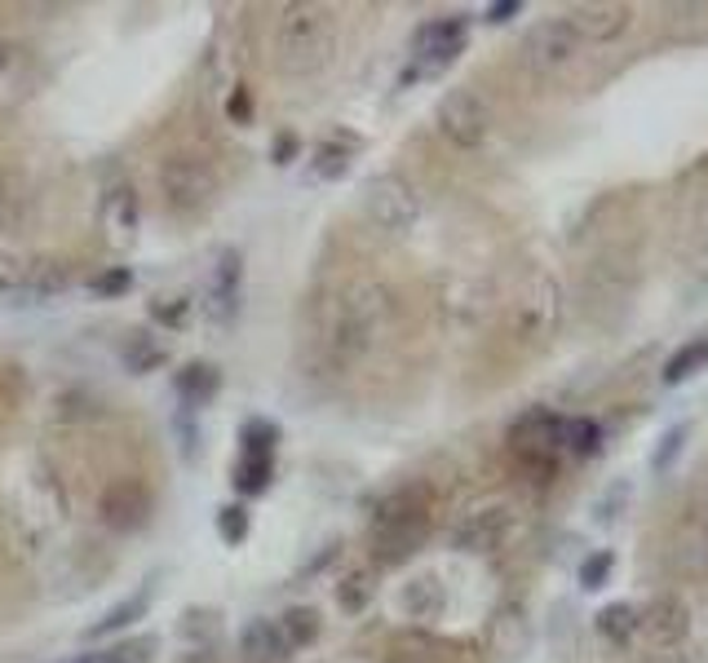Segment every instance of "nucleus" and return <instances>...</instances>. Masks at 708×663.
Segmentation results:
<instances>
[{
	"mask_svg": "<svg viewBox=\"0 0 708 663\" xmlns=\"http://www.w3.org/2000/svg\"><path fill=\"white\" fill-rule=\"evenodd\" d=\"M102 226L111 230L115 243H128L138 235V190L134 186H115L102 199Z\"/></svg>",
	"mask_w": 708,
	"mask_h": 663,
	"instance_id": "21",
	"label": "nucleus"
},
{
	"mask_svg": "<svg viewBox=\"0 0 708 663\" xmlns=\"http://www.w3.org/2000/svg\"><path fill=\"white\" fill-rule=\"evenodd\" d=\"M611 571H616V553H611V549L589 553V558L581 562V588H585V592H598V588L611 579Z\"/></svg>",
	"mask_w": 708,
	"mask_h": 663,
	"instance_id": "37",
	"label": "nucleus"
},
{
	"mask_svg": "<svg viewBox=\"0 0 708 663\" xmlns=\"http://www.w3.org/2000/svg\"><path fill=\"white\" fill-rule=\"evenodd\" d=\"M218 190H222V177H218L213 160H204L196 151H173L160 164V199L177 222L204 217L218 204Z\"/></svg>",
	"mask_w": 708,
	"mask_h": 663,
	"instance_id": "3",
	"label": "nucleus"
},
{
	"mask_svg": "<svg viewBox=\"0 0 708 663\" xmlns=\"http://www.w3.org/2000/svg\"><path fill=\"white\" fill-rule=\"evenodd\" d=\"M239 292H244V257H239V248H222L213 275H209V292L200 297L204 318L213 327H226L239 314Z\"/></svg>",
	"mask_w": 708,
	"mask_h": 663,
	"instance_id": "14",
	"label": "nucleus"
},
{
	"mask_svg": "<svg viewBox=\"0 0 708 663\" xmlns=\"http://www.w3.org/2000/svg\"><path fill=\"white\" fill-rule=\"evenodd\" d=\"M603 447V429L589 416H562V451L571 455H594Z\"/></svg>",
	"mask_w": 708,
	"mask_h": 663,
	"instance_id": "33",
	"label": "nucleus"
},
{
	"mask_svg": "<svg viewBox=\"0 0 708 663\" xmlns=\"http://www.w3.org/2000/svg\"><path fill=\"white\" fill-rule=\"evenodd\" d=\"M487 641H492V654L500 663H513V659H523L527 641H532V620L523 611V602H505L496 606L492 624H487Z\"/></svg>",
	"mask_w": 708,
	"mask_h": 663,
	"instance_id": "15",
	"label": "nucleus"
},
{
	"mask_svg": "<svg viewBox=\"0 0 708 663\" xmlns=\"http://www.w3.org/2000/svg\"><path fill=\"white\" fill-rule=\"evenodd\" d=\"M509 451L519 460V470L549 483L558 474V455H562V416L536 408L509 425Z\"/></svg>",
	"mask_w": 708,
	"mask_h": 663,
	"instance_id": "4",
	"label": "nucleus"
},
{
	"mask_svg": "<svg viewBox=\"0 0 708 663\" xmlns=\"http://www.w3.org/2000/svg\"><path fill=\"white\" fill-rule=\"evenodd\" d=\"M177 633H182L190 646H204V650H213V646H218V637H222V611H213V606H190V611H182Z\"/></svg>",
	"mask_w": 708,
	"mask_h": 663,
	"instance_id": "29",
	"label": "nucleus"
},
{
	"mask_svg": "<svg viewBox=\"0 0 708 663\" xmlns=\"http://www.w3.org/2000/svg\"><path fill=\"white\" fill-rule=\"evenodd\" d=\"M27 182L18 173H0V230H14L23 217H27Z\"/></svg>",
	"mask_w": 708,
	"mask_h": 663,
	"instance_id": "31",
	"label": "nucleus"
},
{
	"mask_svg": "<svg viewBox=\"0 0 708 663\" xmlns=\"http://www.w3.org/2000/svg\"><path fill=\"white\" fill-rule=\"evenodd\" d=\"M513 14H523V0H500V5H487V23H509Z\"/></svg>",
	"mask_w": 708,
	"mask_h": 663,
	"instance_id": "44",
	"label": "nucleus"
},
{
	"mask_svg": "<svg viewBox=\"0 0 708 663\" xmlns=\"http://www.w3.org/2000/svg\"><path fill=\"white\" fill-rule=\"evenodd\" d=\"M363 213L385 235H408L421 222V195L403 173H376L363 182Z\"/></svg>",
	"mask_w": 708,
	"mask_h": 663,
	"instance_id": "5",
	"label": "nucleus"
},
{
	"mask_svg": "<svg viewBox=\"0 0 708 663\" xmlns=\"http://www.w3.org/2000/svg\"><path fill=\"white\" fill-rule=\"evenodd\" d=\"M465 45H470V18L465 14H447V18L421 23L417 36H412V58L421 66H412V72L403 76V85L417 80V76L438 72V66H447V62H457L465 53Z\"/></svg>",
	"mask_w": 708,
	"mask_h": 663,
	"instance_id": "8",
	"label": "nucleus"
},
{
	"mask_svg": "<svg viewBox=\"0 0 708 663\" xmlns=\"http://www.w3.org/2000/svg\"><path fill=\"white\" fill-rule=\"evenodd\" d=\"M575 53H581V36H575L562 18H545V23H536V27L523 36V45H519L523 66H527V72H536V76H554V72H562L567 62H575Z\"/></svg>",
	"mask_w": 708,
	"mask_h": 663,
	"instance_id": "10",
	"label": "nucleus"
},
{
	"mask_svg": "<svg viewBox=\"0 0 708 663\" xmlns=\"http://www.w3.org/2000/svg\"><path fill=\"white\" fill-rule=\"evenodd\" d=\"M513 530V509L505 500H479L470 504L457 526H452V545L461 553H496Z\"/></svg>",
	"mask_w": 708,
	"mask_h": 663,
	"instance_id": "9",
	"label": "nucleus"
},
{
	"mask_svg": "<svg viewBox=\"0 0 708 663\" xmlns=\"http://www.w3.org/2000/svg\"><path fill=\"white\" fill-rule=\"evenodd\" d=\"M686 504H691V517L708 526V464H699V470H695L691 491H686Z\"/></svg>",
	"mask_w": 708,
	"mask_h": 663,
	"instance_id": "39",
	"label": "nucleus"
},
{
	"mask_svg": "<svg viewBox=\"0 0 708 663\" xmlns=\"http://www.w3.org/2000/svg\"><path fill=\"white\" fill-rule=\"evenodd\" d=\"M293 151H297V142H293V138H280V142H275V164H288Z\"/></svg>",
	"mask_w": 708,
	"mask_h": 663,
	"instance_id": "45",
	"label": "nucleus"
},
{
	"mask_svg": "<svg viewBox=\"0 0 708 663\" xmlns=\"http://www.w3.org/2000/svg\"><path fill=\"white\" fill-rule=\"evenodd\" d=\"M151 602H156V579L138 584V588L128 592L124 602H115L98 624H89V628H85V641H102V637H115V633H124V628H134V624L151 611Z\"/></svg>",
	"mask_w": 708,
	"mask_h": 663,
	"instance_id": "17",
	"label": "nucleus"
},
{
	"mask_svg": "<svg viewBox=\"0 0 708 663\" xmlns=\"http://www.w3.org/2000/svg\"><path fill=\"white\" fill-rule=\"evenodd\" d=\"M434 526V496L425 483H403L390 496H381L368 522V545L376 566H403L421 545L430 540Z\"/></svg>",
	"mask_w": 708,
	"mask_h": 663,
	"instance_id": "1",
	"label": "nucleus"
},
{
	"mask_svg": "<svg viewBox=\"0 0 708 663\" xmlns=\"http://www.w3.org/2000/svg\"><path fill=\"white\" fill-rule=\"evenodd\" d=\"M594 628H598V637H603L607 646L624 650V646L637 637V606H629V602H611V606H603V611L594 615Z\"/></svg>",
	"mask_w": 708,
	"mask_h": 663,
	"instance_id": "26",
	"label": "nucleus"
},
{
	"mask_svg": "<svg viewBox=\"0 0 708 663\" xmlns=\"http://www.w3.org/2000/svg\"><path fill=\"white\" fill-rule=\"evenodd\" d=\"M637 633L647 637L656 650H673L691 637V606L678 592H656L647 606L637 611Z\"/></svg>",
	"mask_w": 708,
	"mask_h": 663,
	"instance_id": "12",
	"label": "nucleus"
},
{
	"mask_svg": "<svg viewBox=\"0 0 708 663\" xmlns=\"http://www.w3.org/2000/svg\"><path fill=\"white\" fill-rule=\"evenodd\" d=\"M647 663H686V659H682V654H651Z\"/></svg>",
	"mask_w": 708,
	"mask_h": 663,
	"instance_id": "46",
	"label": "nucleus"
},
{
	"mask_svg": "<svg viewBox=\"0 0 708 663\" xmlns=\"http://www.w3.org/2000/svg\"><path fill=\"white\" fill-rule=\"evenodd\" d=\"M704 367H708V337H695V341H686V346L673 350V359L664 363L660 380H664V385H682V380H691V376L704 372Z\"/></svg>",
	"mask_w": 708,
	"mask_h": 663,
	"instance_id": "30",
	"label": "nucleus"
},
{
	"mask_svg": "<svg viewBox=\"0 0 708 663\" xmlns=\"http://www.w3.org/2000/svg\"><path fill=\"white\" fill-rule=\"evenodd\" d=\"M372 597H376V579L372 571H350L341 584H337V606L346 615H363L372 606Z\"/></svg>",
	"mask_w": 708,
	"mask_h": 663,
	"instance_id": "32",
	"label": "nucleus"
},
{
	"mask_svg": "<svg viewBox=\"0 0 708 663\" xmlns=\"http://www.w3.org/2000/svg\"><path fill=\"white\" fill-rule=\"evenodd\" d=\"M288 654L293 650H288L280 624H271V620L244 624V633H239V663H284Z\"/></svg>",
	"mask_w": 708,
	"mask_h": 663,
	"instance_id": "20",
	"label": "nucleus"
},
{
	"mask_svg": "<svg viewBox=\"0 0 708 663\" xmlns=\"http://www.w3.org/2000/svg\"><path fill=\"white\" fill-rule=\"evenodd\" d=\"M562 23L585 40L594 45H607V40H620L629 27H633V10L624 5V0H581V5H567Z\"/></svg>",
	"mask_w": 708,
	"mask_h": 663,
	"instance_id": "13",
	"label": "nucleus"
},
{
	"mask_svg": "<svg viewBox=\"0 0 708 663\" xmlns=\"http://www.w3.org/2000/svg\"><path fill=\"white\" fill-rule=\"evenodd\" d=\"M337 553H341V540H328L324 549H319V558H314L310 566H301V579H310V575H319V571H324V566H328V562H333Z\"/></svg>",
	"mask_w": 708,
	"mask_h": 663,
	"instance_id": "42",
	"label": "nucleus"
},
{
	"mask_svg": "<svg viewBox=\"0 0 708 663\" xmlns=\"http://www.w3.org/2000/svg\"><path fill=\"white\" fill-rule=\"evenodd\" d=\"M275 442H280V425L275 421H244L239 429V455H275Z\"/></svg>",
	"mask_w": 708,
	"mask_h": 663,
	"instance_id": "34",
	"label": "nucleus"
},
{
	"mask_svg": "<svg viewBox=\"0 0 708 663\" xmlns=\"http://www.w3.org/2000/svg\"><path fill=\"white\" fill-rule=\"evenodd\" d=\"M226 115H231L235 124H248V120H252V98H248V89H235V93H231Z\"/></svg>",
	"mask_w": 708,
	"mask_h": 663,
	"instance_id": "41",
	"label": "nucleus"
},
{
	"mask_svg": "<svg viewBox=\"0 0 708 663\" xmlns=\"http://www.w3.org/2000/svg\"><path fill=\"white\" fill-rule=\"evenodd\" d=\"M275 624H280V633H284L288 650H306V646H314V641H319V633H324V620H319V611H314V606H288V611H284V620H275Z\"/></svg>",
	"mask_w": 708,
	"mask_h": 663,
	"instance_id": "28",
	"label": "nucleus"
},
{
	"mask_svg": "<svg viewBox=\"0 0 708 663\" xmlns=\"http://www.w3.org/2000/svg\"><path fill=\"white\" fill-rule=\"evenodd\" d=\"M156 650H160L156 633H134V637H124V641H115L107 650H94V654H85L76 663H151Z\"/></svg>",
	"mask_w": 708,
	"mask_h": 663,
	"instance_id": "25",
	"label": "nucleus"
},
{
	"mask_svg": "<svg viewBox=\"0 0 708 663\" xmlns=\"http://www.w3.org/2000/svg\"><path fill=\"white\" fill-rule=\"evenodd\" d=\"M355 151H359V138H328V142H319L314 151H310V173L319 177V182H341L346 173H350V164H355Z\"/></svg>",
	"mask_w": 708,
	"mask_h": 663,
	"instance_id": "22",
	"label": "nucleus"
},
{
	"mask_svg": "<svg viewBox=\"0 0 708 663\" xmlns=\"http://www.w3.org/2000/svg\"><path fill=\"white\" fill-rule=\"evenodd\" d=\"M151 318H160V323H173V327H177V323L186 318V301H169V305H164V301H156V305H151Z\"/></svg>",
	"mask_w": 708,
	"mask_h": 663,
	"instance_id": "43",
	"label": "nucleus"
},
{
	"mask_svg": "<svg viewBox=\"0 0 708 663\" xmlns=\"http://www.w3.org/2000/svg\"><path fill=\"white\" fill-rule=\"evenodd\" d=\"M98 517L120 536H134L156 517V491L142 478H115L98 500Z\"/></svg>",
	"mask_w": 708,
	"mask_h": 663,
	"instance_id": "11",
	"label": "nucleus"
},
{
	"mask_svg": "<svg viewBox=\"0 0 708 663\" xmlns=\"http://www.w3.org/2000/svg\"><path fill=\"white\" fill-rule=\"evenodd\" d=\"M128 288H134V271H128V265H115V271H102L94 279V292L98 297H124Z\"/></svg>",
	"mask_w": 708,
	"mask_h": 663,
	"instance_id": "38",
	"label": "nucleus"
},
{
	"mask_svg": "<svg viewBox=\"0 0 708 663\" xmlns=\"http://www.w3.org/2000/svg\"><path fill=\"white\" fill-rule=\"evenodd\" d=\"M0 301L5 305H18V301H32V288H27V265L0 252Z\"/></svg>",
	"mask_w": 708,
	"mask_h": 663,
	"instance_id": "35",
	"label": "nucleus"
},
{
	"mask_svg": "<svg viewBox=\"0 0 708 663\" xmlns=\"http://www.w3.org/2000/svg\"><path fill=\"white\" fill-rule=\"evenodd\" d=\"M248 530H252V517H248L244 504H222L218 509V536H222V545L239 549L248 540Z\"/></svg>",
	"mask_w": 708,
	"mask_h": 663,
	"instance_id": "36",
	"label": "nucleus"
},
{
	"mask_svg": "<svg viewBox=\"0 0 708 663\" xmlns=\"http://www.w3.org/2000/svg\"><path fill=\"white\" fill-rule=\"evenodd\" d=\"M434 124H438V133L452 147H461V151H479L487 138H492V111H487V102L474 93V89H447L443 98H438V107H434Z\"/></svg>",
	"mask_w": 708,
	"mask_h": 663,
	"instance_id": "6",
	"label": "nucleus"
},
{
	"mask_svg": "<svg viewBox=\"0 0 708 663\" xmlns=\"http://www.w3.org/2000/svg\"><path fill=\"white\" fill-rule=\"evenodd\" d=\"M173 393H177L182 412L196 416L200 408H209L213 398L222 393V372H218L213 363H186V367L173 376Z\"/></svg>",
	"mask_w": 708,
	"mask_h": 663,
	"instance_id": "18",
	"label": "nucleus"
},
{
	"mask_svg": "<svg viewBox=\"0 0 708 663\" xmlns=\"http://www.w3.org/2000/svg\"><path fill=\"white\" fill-rule=\"evenodd\" d=\"M337 53V23L319 5H288L275 27V66L293 80L319 76Z\"/></svg>",
	"mask_w": 708,
	"mask_h": 663,
	"instance_id": "2",
	"label": "nucleus"
},
{
	"mask_svg": "<svg viewBox=\"0 0 708 663\" xmlns=\"http://www.w3.org/2000/svg\"><path fill=\"white\" fill-rule=\"evenodd\" d=\"M231 483L239 496H262L271 491L275 483V455H239L235 470H231Z\"/></svg>",
	"mask_w": 708,
	"mask_h": 663,
	"instance_id": "27",
	"label": "nucleus"
},
{
	"mask_svg": "<svg viewBox=\"0 0 708 663\" xmlns=\"http://www.w3.org/2000/svg\"><path fill=\"white\" fill-rule=\"evenodd\" d=\"M686 434H691V425H673V429H664V438H660V447H656V455H651L656 470H669V460L682 451Z\"/></svg>",
	"mask_w": 708,
	"mask_h": 663,
	"instance_id": "40",
	"label": "nucleus"
},
{
	"mask_svg": "<svg viewBox=\"0 0 708 663\" xmlns=\"http://www.w3.org/2000/svg\"><path fill=\"white\" fill-rule=\"evenodd\" d=\"M699 226H704V235H708V195H704V213H699Z\"/></svg>",
	"mask_w": 708,
	"mask_h": 663,
	"instance_id": "47",
	"label": "nucleus"
},
{
	"mask_svg": "<svg viewBox=\"0 0 708 663\" xmlns=\"http://www.w3.org/2000/svg\"><path fill=\"white\" fill-rule=\"evenodd\" d=\"M447 654H452V646H443L425 633H403L385 650V663H447Z\"/></svg>",
	"mask_w": 708,
	"mask_h": 663,
	"instance_id": "24",
	"label": "nucleus"
},
{
	"mask_svg": "<svg viewBox=\"0 0 708 663\" xmlns=\"http://www.w3.org/2000/svg\"><path fill=\"white\" fill-rule=\"evenodd\" d=\"M669 566L678 575H691V579H708V526L704 522H686L673 530L669 540Z\"/></svg>",
	"mask_w": 708,
	"mask_h": 663,
	"instance_id": "16",
	"label": "nucleus"
},
{
	"mask_svg": "<svg viewBox=\"0 0 708 663\" xmlns=\"http://www.w3.org/2000/svg\"><path fill=\"white\" fill-rule=\"evenodd\" d=\"M120 359H124V367L134 372V376H147V372H156V367L169 359V350H164L160 337H151L147 327H134V332L124 337V346H120Z\"/></svg>",
	"mask_w": 708,
	"mask_h": 663,
	"instance_id": "23",
	"label": "nucleus"
},
{
	"mask_svg": "<svg viewBox=\"0 0 708 663\" xmlns=\"http://www.w3.org/2000/svg\"><path fill=\"white\" fill-rule=\"evenodd\" d=\"M399 606H403L408 620L434 624V620H443V611H447V588H443L438 575H412V579L403 584V592H399Z\"/></svg>",
	"mask_w": 708,
	"mask_h": 663,
	"instance_id": "19",
	"label": "nucleus"
},
{
	"mask_svg": "<svg viewBox=\"0 0 708 663\" xmlns=\"http://www.w3.org/2000/svg\"><path fill=\"white\" fill-rule=\"evenodd\" d=\"M558 318H562V292L549 275H536L509 310V332L523 346H541L558 332Z\"/></svg>",
	"mask_w": 708,
	"mask_h": 663,
	"instance_id": "7",
	"label": "nucleus"
}]
</instances>
